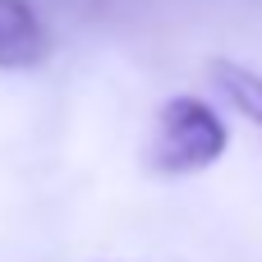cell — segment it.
I'll list each match as a JSON object with an SVG mask.
<instances>
[{
  "label": "cell",
  "instance_id": "7a4b0ae2",
  "mask_svg": "<svg viewBox=\"0 0 262 262\" xmlns=\"http://www.w3.org/2000/svg\"><path fill=\"white\" fill-rule=\"evenodd\" d=\"M51 37L28 0H0V69H37Z\"/></svg>",
  "mask_w": 262,
  "mask_h": 262
},
{
  "label": "cell",
  "instance_id": "3957f363",
  "mask_svg": "<svg viewBox=\"0 0 262 262\" xmlns=\"http://www.w3.org/2000/svg\"><path fill=\"white\" fill-rule=\"evenodd\" d=\"M207 78H212V88H216L244 120H253L262 129V74L235 64V60H212V64H207Z\"/></svg>",
  "mask_w": 262,
  "mask_h": 262
},
{
  "label": "cell",
  "instance_id": "6da1fadb",
  "mask_svg": "<svg viewBox=\"0 0 262 262\" xmlns=\"http://www.w3.org/2000/svg\"><path fill=\"white\" fill-rule=\"evenodd\" d=\"M226 120L198 97H170L152 124L147 166L157 175H198L226 157Z\"/></svg>",
  "mask_w": 262,
  "mask_h": 262
}]
</instances>
